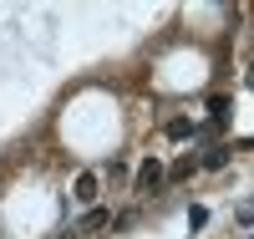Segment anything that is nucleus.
Returning a JSON list of instances; mask_svg holds the SVG:
<instances>
[{
	"instance_id": "obj_8",
	"label": "nucleus",
	"mask_w": 254,
	"mask_h": 239,
	"mask_svg": "<svg viewBox=\"0 0 254 239\" xmlns=\"http://www.w3.org/2000/svg\"><path fill=\"white\" fill-rule=\"evenodd\" d=\"M234 219H239V224H254V199H244V204L234 209Z\"/></svg>"
},
{
	"instance_id": "obj_4",
	"label": "nucleus",
	"mask_w": 254,
	"mask_h": 239,
	"mask_svg": "<svg viewBox=\"0 0 254 239\" xmlns=\"http://www.w3.org/2000/svg\"><path fill=\"white\" fill-rule=\"evenodd\" d=\"M107 224H112L107 209H87V219H81V229H107Z\"/></svg>"
},
{
	"instance_id": "obj_9",
	"label": "nucleus",
	"mask_w": 254,
	"mask_h": 239,
	"mask_svg": "<svg viewBox=\"0 0 254 239\" xmlns=\"http://www.w3.org/2000/svg\"><path fill=\"white\" fill-rule=\"evenodd\" d=\"M249 86H254V72H249Z\"/></svg>"
},
{
	"instance_id": "obj_1",
	"label": "nucleus",
	"mask_w": 254,
	"mask_h": 239,
	"mask_svg": "<svg viewBox=\"0 0 254 239\" xmlns=\"http://www.w3.org/2000/svg\"><path fill=\"white\" fill-rule=\"evenodd\" d=\"M132 183H137V193H153V188L163 183V163H158V158H142V168H137Z\"/></svg>"
},
{
	"instance_id": "obj_10",
	"label": "nucleus",
	"mask_w": 254,
	"mask_h": 239,
	"mask_svg": "<svg viewBox=\"0 0 254 239\" xmlns=\"http://www.w3.org/2000/svg\"><path fill=\"white\" fill-rule=\"evenodd\" d=\"M249 239H254V234H249Z\"/></svg>"
},
{
	"instance_id": "obj_5",
	"label": "nucleus",
	"mask_w": 254,
	"mask_h": 239,
	"mask_svg": "<svg viewBox=\"0 0 254 239\" xmlns=\"http://www.w3.org/2000/svg\"><path fill=\"white\" fill-rule=\"evenodd\" d=\"M208 117H214V122H229V97H208Z\"/></svg>"
},
{
	"instance_id": "obj_6",
	"label": "nucleus",
	"mask_w": 254,
	"mask_h": 239,
	"mask_svg": "<svg viewBox=\"0 0 254 239\" xmlns=\"http://www.w3.org/2000/svg\"><path fill=\"white\" fill-rule=\"evenodd\" d=\"M188 224L203 229V224H208V209H203V204H193V209H188Z\"/></svg>"
},
{
	"instance_id": "obj_7",
	"label": "nucleus",
	"mask_w": 254,
	"mask_h": 239,
	"mask_svg": "<svg viewBox=\"0 0 254 239\" xmlns=\"http://www.w3.org/2000/svg\"><path fill=\"white\" fill-rule=\"evenodd\" d=\"M229 163V153H224V148H214V153H203V168H224Z\"/></svg>"
},
{
	"instance_id": "obj_2",
	"label": "nucleus",
	"mask_w": 254,
	"mask_h": 239,
	"mask_svg": "<svg viewBox=\"0 0 254 239\" xmlns=\"http://www.w3.org/2000/svg\"><path fill=\"white\" fill-rule=\"evenodd\" d=\"M163 133H168V138H173V143H183V138H193V133H198V127H193V122H188V117H173V122H168V127H163Z\"/></svg>"
},
{
	"instance_id": "obj_3",
	"label": "nucleus",
	"mask_w": 254,
	"mask_h": 239,
	"mask_svg": "<svg viewBox=\"0 0 254 239\" xmlns=\"http://www.w3.org/2000/svg\"><path fill=\"white\" fill-rule=\"evenodd\" d=\"M97 199V173H81L76 178V204H92Z\"/></svg>"
}]
</instances>
